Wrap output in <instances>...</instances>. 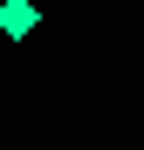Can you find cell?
I'll list each match as a JSON object with an SVG mask.
<instances>
[{"label": "cell", "mask_w": 144, "mask_h": 150, "mask_svg": "<svg viewBox=\"0 0 144 150\" xmlns=\"http://www.w3.org/2000/svg\"><path fill=\"white\" fill-rule=\"evenodd\" d=\"M41 28V7H34V0H0V34H7V41H28Z\"/></svg>", "instance_id": "cell-1"}]
</instances>
